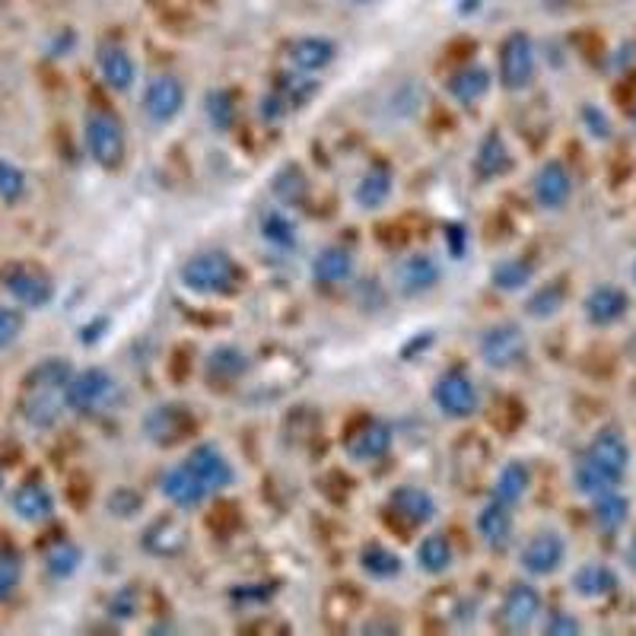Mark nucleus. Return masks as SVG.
<instances>
[{
	"label": "nucleus",
	"instance_id": "46",
	"mask_svg": "<svg viewBox=\"0 0 636 636\" xmlns=\"http://www.w3.org/2000/svg\"><path fill=\"white\" fill-rule=\"evenodd\" d=\"M26 328V315L23 309H13V305H0V350L13 347Z\"/></svg>",
	"mask_w": 636,
	"mask_h": 636
},
{
	"label": "nucleus",
	"instance_id": "7",
	"mask_svg": "<svg viewBox=\"0 0 636 636\" xmlns=\"http://www.w3.org/2000/svg\"><path fill=\"white\" fill-rule=\"evenodd\" d=\"M477 354L484 360V367L494 372H509V369L522 367L529 357V335L522 332V325L516 322H497L490 325L481 340H477Z\"/></svg>",
	"mask_w": 636,
	"mask_h": 636
},
{
	"label": "nucleus",
	"instance_id": "19",
	"mask_svg": "<svg viewBox=\"0 0 636 636\" xmlns=\"http://www.w3.org/2000/svg\"><path fill=\"white\" fill-rule=\"evenodd\" d=\"M474 529L477 537L487 551L502 554L512 541H516V516H512V506H506L500 500H490L481 506L477 519H474Z\"/></svg>",
	"mask_w": 636,
	"mask_h": 636
},
{
	"label": "nucleus",
	"instance_id": "14",
	"mask_svg": "<svg viewBox=\"0 0 636 636\" xmlns=\"http://www.w3.org/2000/svg\"><path fill=\"white\" fill-rule=\"evenodd\" d=\"M392 442H395L392 424H385L379 417H369V420L357 424L350 433L344 436V452L357 465H372V462H382L392 452Z\"/></svg>",
	"mask_w": 636,
	"mask_h": 636
},
{
	"label": "nucleus",
	"instance_id": "29",
	"mask_svg": "<svg viewBox=\"0 0 636 636\" xmlns=\"http://www.w3.org/2000/svg\"><path fill=\"white\" fill-rule=\"evenodd\" d=\"M140 547L153 557H178L188 547V529L178 519H157L147 525V532L140 537Z\"/></svg>",
	"mask_w": 636,
	"mask_h": 636
},
{
	"label": "nucleus",
	"instance_id": "20",
	"mask_svg": "<svg viewBox=\"0 0 636 636\" xmlns=\"http://www.w3.org/2000/svg\"><path fill=\"white\" fill-rule=\"evenodd\" d=\"M309 274H312L315 287H322V290L347 287V284L354 280V274H357V255H354V248H347V245H325V248L312 258Z\"/></svg>",
	"mask_w": 636,
	"mask_h": 636
},
{
	"label": "nucleus",
	"instance_id": "18",
	"mask_svg": "<svg viewBox=\"0 0 636 636\" xmlns=\"http://www.w3.org/2000/svg\"><path fill=\"white\" fill-rule=\"evenodd\" d=\"M389 512L407 529H427L436 519L439 506H436V497L427 487L402 484L389 494Z\"/></svg>",
	"mask_w": 636,
	"mask_h": 636
},
{
	"label": "nucleus",
	"instance_id": "36",
	"mask_svg": "<svg viewBox=\"0 0 636 636\" xmlns=\"http://www.w3.org/2000/svg\"><path fill=\"white\" fill-rule=\"evenodd\" d=\"M535 280V262L532 258H500L494 268H490V287L500 290V293H522L529 284Z\"/></svg>",
	"mask_w": 636,
	"mask_h": 636
},
{
	"label": "nucleus",
	"instance_id": "49",
	"mask_svg": "<svg viewBox=\"0 0 636 636\" xmlns=\"http://www.w3.org/2000/svg\"><path fill=\"white\" fill-rule=\"evenodd\" d=\"M582 125H586L589 137H595V140H608L611 137V122H608V115H604L602 108H595V105L582 108Z\"/></svg>",
	"mask_w": 636,
	"mask_h": 636
},
{
	"label": "nucleus",
	"instance_id": "43",
	"mask_svg": "<svg viewBox=\"0 0 636 636\" xmlns=\"http://www.w3.org/2000/svg\"><path fill=\"white\" fill-rule=\"evenodd\" d=\"M564 302H567V290H564V284H547V287H541L535 290L529 300H525V312L532 315V319H554L560 309H564Z\"/></svg>",
	"mask_w": 636,
	"mask_h": 636
},
{
	"label": "nucleus",
	"instance_id": "15",
	"mask_svg": "<svg viewBox=\"0 0 636 636\" xmlns=\"http://www.w3.org/2000/svg\"><path fill=\"white\" fill-rule=\"evenodd\" d=\"M582 459H589L595 469H602L604 474H611V477H617L621 484H624V477H627V471H631V442H627V436L621 433V430H599V433L589 439V446H586V452H582Z\"/></svg>",
	"mask_w": 636,
	"mask_h": 636
},
{
	"label": "nucleus",
	"instance_id": "8",
	"mask_svg": "<svg viewBox=\"0 0 636 636\" xmlns=\"http://www.w3.org/2000/svg\"><path fill=\"white\" fill-rule=\"evenodd\" d=\"M442 284V265L430 252H410L392 270V287L402 300H424Z\"/></svg>",
	"mask_w": 636,
	"mask_h": 636
},
{
	"label": "nucleus",
	"instance_id": "47",
	"mask_svg": "<svg viewBox=\"0 0 636 636\" xmlns=\"http://www.w3.org/2000/svg\"><path fill=\"white\" fill-rule=\"evenodd\" d=\"M541 631L547 636H576L582 634V624H579L573 614H567V611H554V614L541 624Z\"/></svg>",
	"mask_w": 636,
	"mask_h": 636
},
{
	"label": "nucleus",
	"instance_id": "39",
	"mask_svg": "<svg viewBox=\"0 0 636 636\" xmlns=\"http://www.w3.org/2000/svg\"><path fill=\"white\" fill-rule=\"evenodd\" d=\"M573 487H576L582 497L595 500V497H602V494L621 490V481H617V477H611V474H604V471L595 469L589 459H582V455H579V462H576V469H573Z\"/></svg>",
	"mask_w": 636,
	"mask_h": 636
},
{
	"label": "nucleus",
	"instance_id": "50",
	"mask_svg": "<svg viewBox=\"0 0 636 636\" xmlns=\"http://www.w3.org/2000/svg\"><path fill=\"white\" fill-rule=\"evenodd\" d=\"M442 242L449 248L452 258H465V248H469V230L462 223H446L442 227Z\"/></svg>",
	"mask_w": 636,
	"mask_h": 636
},
{
	"label": "nucleus",
	"instance_id": "25",
	"mask_svg": "<svg viewBox=\"0 0 636 636\" xmlns=\"http://www.w3.org/2000/svg\"><path fill=\"white\" fill-rule=\"evenodd\" d=\"M582 312H586V322H589V325L608 328V325H617V322L631 312V297H627L621 287L599 284V287H592V290L586 293Z\"/></svg>",
	"mask_w": 636,
	"mask_h": 636
},
{
	"label": "nucleus",
	"instance_id": "23",
	"mask_svg": "<svg viewBox=\"0 0 636 636\" xmlns=\"http://www.w3.org/2000/svg\"><path fill=\"white\" fill-rule=\"evenodd\" d=\"M248 369H252V360H248V354L239 344H217L204 357V379L210 385H220V389L242 382Z\"/></svg>",
	"mask_w": 636,
	"mask_h": 636
},
{
	"label": "nucleus",
	"instance_id": "4",
	"mask_svg": "<svg viewBox=\"0 0 636 636\" xmlns=\"http://www.w3.org/2000/svg\"><path fill=\"white\" fill-rule=\"evenodd\" d=\"M430 398L446 420H471L484 404L477 379L462 367H449L446 372H439L430 389Z\"/></svg>",
	"mask_w": 636,
	"mask_h": 636
},
{
	"label": "nucleus",
	"instance_id": "53",
	"mask_svg": "<svg viewBox=\"0 0 636 636\" xmlns=\"http://www.w3.org/2000/svg\"><path fill=\"white\" fill-rule=\"evenodd\" d=\"M624 560H627V569L636 576V535L631 537V544H627V554H624Z\"/></svg>",
	"mask_w": 636,
	"mask_h": 636
},
{
	"label": "nucleus",
	"instance_id": "42",
	"mask_svg": "<svg viewBox=\"0 0 636 636\" xmlns=\"http://www.w3.org/2000/svg\"><path fill=\"white\" fill-rule=\"evenodd\" d=\"M235 112H239V108H235V96L230 90H210V93L204 96V115H207L210 128L220 131V135L233 131Z\"/></svg>",
	"mask_w": 636,
	"mask_h": 636
},
{
	"label": "nucleus",
	"instance_id": "32",
	"mask_svg": "<svg viewBox=\"0 0 636 636\" xmlns=\"http://www.w3.org/2000/svg\"><path fill=\"white\" fill-rule=\"evenodd\" d=\"M573 592L586 602H602L608 595L617 592V573L608 564H582L576 567L573 579H569Z\"/></svg>",
	"mask_w": 636,
	"mask_h": 636
},
{
	"label": "nucleus",
	"instance_id": "26",
	"mask_svg": "<svg viewBox=\"0 0 636 636\" xmlns=\"http://www.w3.org/2000/svg\"><path fill=\"white\" fill-rule=\"evenodd\" d=\"M392 192H395V172L385 163H369L367 172L354 185V204L360 210H382L392 201Z\"/></svg>",
	"mask_w": 636,
	"mask_h": 636
},
{
	"label": "nucleus",
	"instance_id": "40",
	"mask_svg": "<svg viewBox=\"0 0 636 636\" xmlns=\"http://www.w3.org/2000/svg\"><path fill=\"white\" fill-rule=\"evenodd\" d=\"M42 567L45 573L51 576V579H70L77 569L83 567V551L73 544V541H58L55 547H48L45 551V560H42Z\"/></svg>",
	"mask_w": 636,
	"mask_h": 636
},
{
	"label": "nucleus",
	"instance_id": "17",
	"mask_svg": "<svg viewBox=\"0 0 636 636\" xmlns=\"http://www.w3.org/2000/svg\"><path fill=\"white\" fill-rule=\"evenodd\" d=\"M192 430H195V417L182 404H157L143 417V433H147V439L157 442V446H163V449L182 442Z\"/></svg>",
	"mask_w": 636,
	"mask_h": 636
},
{
	"label": "nucleus",
	"instance_id": "30",
	"mask_svg": "<svg viewBox=\"0 0 636 636\" xmlns=\"http://www.w3.org/2000/svg\"><path fill=\"white\" fill-rule=\"evenodd\" d=\"M532 481H535L532 465H529V462H522V459H512V462H506V465L497 471V477H494V487H490V497L516 509L519 502L529 497V490H532Z\"/></svg>",
	"mask_w": 636,
	"mask_h": 636
},
{
	"label": "nucleus",
	"instance_id": "5",
	"mask_svg": "<svg viewBox=\"0 0 636 636\" xmlns=\"http://www.w3.org/2000/svg\"><path fill=\"white\" fill-rule=\"evenodd\" d=\"M83 143H86L90 160L108 172L122 166L128 157V135H125L122 118H115L112 112H102V108L83 118Z\"/></svg>",
	"mask_w": 636,
	"mask_h": 636
},
{
	"label": "nucleus",
	"instance_id": "37",
	"mask_svg": "<svg viewBox=\"0 0 636 636\" xmlns=\"http://www.w3.org/2000/svg\"><path fill=\"white\" fill-rule=\"evenodd\" d=\"M274 93H277V96L284 100V105L293 112V108H302L305 102L319 93V80H315V73H302V70L290 68L284 70V73H277Z\"/></svg>",
	"mask_w": 636,
	"mask_h": 636
},
{
	"label": "nucleus",
	"instance_id": "31",
	"mask_svg": "<svg viewBox=\"0 0 636 636\" xmlns=\"http://www.w3.org/2000/svg\"><path fill=\"white\" fill-rule=\"evenodd\" d=\"M490 86H494V73L484 65H465V68L452 70V77L446 83L449 96L459 105H477L490 93Z\"/></svg>",
	"mask_w": 636,
	"mask_h": 636
},
{
	"label": "nucleus",
	"instance_id": "44",
	"mask_svg": "<svg viewBox=\"0 0 636 636\" xmlns=\"http://www.w3.org/2000/svg\"><path fill=\"white\" fill-rule=\"evenodd\" d=\"M305 175H302L300 166H284L277 175H274V182H270V192H274V198H280L284 204H297L305 198Z\"/></svg>",
	"mask_w": 636,
	"mask_h": 636
},
{
	"label": "nucleus",
	"instance_id": "3",
	"mask_svg": "<svg viewBox=\"0 0 636 636\" xmlns=\"http://www.w3.org/2000/svg\"><path fill=\"white\" fill-rule=\"evenodd\" d=\"M118 395L122 385L105 367L73 369L68 382V410L77 417H100L115 407Z\"/></svg>",
	"mask_w": 636,
	"mask_h": 636
},
{
	"label": "nucleus",
	"instance_id": "6",
	"mask_svg": "<svg viewBox=\"0 0 636 636\" xmlns=\"http://www.w3.org/2000/svg\"><path fill=\"white\" fill-rule=\"evenodd\" d=\"M537 73V48L532 35L516 30L500 42L497 55V80L506 93H525L535 83Z\"/></svg>",
	"mask_w": 636,
	"mask_h": 636
},
{
	"label": "nucleus",
	"instance_id": "9",
	"mask_svg": "<svg viewBox=\"0 0 636 636\" xmlns=\"http://www.w3.org/2000/svg\"><path fill=\"white\" fill-rule=\"evenodd\" d=\"M3 290L20 309H48L58 297L51 274L35 265H13L3 270Z\"/></svg>",
	"mask_w": 636,
	"mask_h": 636
},
{
	"label": "nucleus",
	"instance_id": "52",
	"mask_svg": "<svg viewBox=\"0 0 636 636\" xmlns=\"http://www.w3.org/2000/svg\"><path fill=\"white\" fill-rule=\"evenodd\" d=\"M137 611V595L135 589H122L112 602H108V614L115 617V614H122V617H131Z\"/></svg>",
	"mask_w": 636,
	"mask_h": 636
},
{
	"label": "nucleus",
	"instance_id": "41",
	"mask_svg": "<svg viewBox=\"0 0 636 636\" xmlns=\"http://www.w3.org/2000/svg\"><path fill=\"white\" fill-rule=\"evenodd\" d=\"M26 576V560L13 544H0V604L10 602Z\"/></svg>",
	"mask_w": 636,
	"mask_h": 636
},
{
	"label": "nucleus",
	"instance_id": "12",
	"mask_svg": "<svg viewBox=\"0 0 636 636\" xmlns=\"http://www.w3.org/2000/svg\"><path fill=\"white\" fill-rule=\"evenodd\" d=\"M567 564V541L554 529H541L529 537L519 551V567L525 569L532 579L554 576L557 569Z\"/></svg>",
	"mask_w": 636,
	"mask_h": 636
},
{
	"label": "nucleus",
	"instance_id": "33",
	"mask_svg": "<svg viewBox=\"0 0 636 636\" xmlns=\"http://www.w3.org/2000/svg\"><path fill=\"white\" fill-rule=\"evenodd\" d=\"M360 573L372 579V582H392L404 573V560L398 551H392L389 544H379V541H369L360 547Z\"/></svg>",
	"mask_w": 636,
	"mask_h": 636
},
{
	"label": "nucleus",
	"instance_id": "51",
	"mask_svg": "<svg viewBox=\"0 0 636 636\" xmlns=\"http://www.w3.org/2000/svg\"><path fill=\"white\" fill-rule=\"evenodd\" d=\"M258 115H262V122H280V118H287L290 115V108L284 105V100L270 90V93H265L262 96V105H258Z\"/></svg>",
	"mask_w": 636,
	"mask_h": 636
},
{
	"label": "nucleus",
	"instance_id": "35",
	"mask_svg": "<svg viewBox=\"0 0 636 636\" xmlns=\"http://www.w3.org/2000/svg\"><path fill=\"white\" fill-rule=\"evenodd\" d=\"M258 233H262V239L268 242L270 248H277V252H290V248H297V242H300V227H297V220H293L287 210H280V207H270V210L262 213Z\"/></svg>",
	"mask_w": 636,
	"mask_h": 636
},
{
	"label": "nucleus",
	"instance_id": "21",
	"mask_svg": "<svg viewBox=\"0 0 636 636\" xmlns=\"http://www.w3.org/2000/svg\"><path fill=\"white\" fill-rule=\"evenodd\" d=\"M160 494H163L175 509H185V512L201 509L204 502L210 500V490L195 477V471L188 469L185 462H178V465H172V469H166L160 474Z\"/></svg>",
	"mask_w": 636,
	"mask_h": 636
},
{
	"label": "nucleus",
	"instance_id": "13",
	"mask_svg": "<svg viewBox=\"0 0 636 636\" xmlns=\"http://www.w3.org/2000/svg\"><path fill=\"white\" fill-rule=\"evenodd\" d=\"M544 614V602L532 582H512L502 592L500 624L506 634H529Z\"/></svg>",
	"mask_w": 636,
	"mask_h": 636
},
{
	"label": "nucleus",
	"instance_id": "16",
	"mask_svg": "<svg viewBox=\"0 0 636 636\" xmlns=\"http://www.w3.org/2000/svg\"><path fill=\"white\" fill-rule=\"evenodd\" d=\"M532 198L541 210H564L573 198V175L560 160H544L532 175Z\"/></svg>",
	"mask_w": 636,
	"mask_h": 636
},
{
	"label": "nucleus",
	"instance_id": "27",
	"mask_svg": "<svg viewBox=\"0 0 636 636\" xmlns=\"http://www.w3.org/2000/svg\"><path fill=\"white\" fill-rule=\"evenodd\" d=\"M102 83L115 93H128L137 83V65L125 45H102L96 55Z\"/></svg>",
	"mask_w": 636,
	"mask_h": 636
},
{
	"label": "nucleus",
	"instance_id": "10",
	"mask_svg": "<svg viewBox=\"0 0 636 636\" xmlns=\"http://www.w3.org/2000/svg\"><path fill=\"white\" fill-rule=\"evenodd\" d=\"M185 83L175 77V73H157L147 80L143 86V96H140V105H143V115L153 122V125H169L182 115L185 108Z\"/></svg>",
	"mask_w": 636,
	"mask_h": 636
},
{
	"label": "nucleus",
	"instance_id": "54",
	"mask_svg": "<svg viewBox=\"0 0 636 636\" xmlns=\"http://www.w3.org/2000/svg\"><path fill=\"white\" fill-rule=\"evenodd\" d=\"M0 490H3V471H0Z\"/></svg>",
	"mask_w": 636,
	"mask_h": 636
},
{
	"label": "nucleus",
	"instance_id": "45",
	"mask_svg": "<svg viewBox=\"0 0 636 636\" xmlns=\"http://www.w3.org/2000/svg\"><path fill=\"white\" fill-rule=\"evenodd\" d=\"M26 192H30L26 172L16 166V163H10V160L0 157V201L20 204L26 198Z\"/></svg>",
	"mask_w": 636,
	"mask_h": 636
},
{
	"label": "nucleus",
	"instance_id": "2",
	"mask_svg": "<svg viewBox=\"0 0 636 636\" xmlns=\"http://www.w3.org/2000/svg\"><path fill=\"white\" fill-rule=\"evenodd\" d=\"M178 280L188 293H198V297H230L242 284V268L235 265L230 252L207 248V252L192 255L178 268Z\"/></svg>",
	"mask_w": 636,
	"mask_h": 636
},
{
	"label": "nucleus",
	"instance_id": "28",
	"mask_svg": "<svg viewBox=\"0 0 636 636\" xmlns=\"http://www.w3.org/2000/svg\"><path fill=\"white\" fill-rule=\"evenodd\" d=\"M471 169L481 182H494V178H502L509 169H512V153L506 147L500 131H487V135L477 140V150H474V160H471Z\"/></svg>",
	"mask_w": 636,
	"mask_h": 636
},
{
	"label": "nucleus",
	"instance_id": "34",
	"mask_svg": "<svg viewBox=\"0 0 636 636\" xmlns=\"http://www.w3.org/2000/svg\"><path fill=\"white\" fill-rule=\"evenodd\" d=\"M414 560H417L420 573L442 576V573H449V569L455 567V547H452V541L442 535V532H430V535H424L417 541Z\"/></svg>",
	"mask_w": 636,
	"mask_h": 636
},
{
	"label": "nucleus",
	"instance_id": "38",
	"mask_svg": "<svg viewBox=\"0 0 636 636\" xmlns=\"http://www.w3.org/2000/svg\"><path fill=\"white\" fill-rule=\"evenodd\" d=\"M631 519V500L621 490H611L592 500V522L602 529L604 535H614L627 525Z\"/></svg>",
	"mask_w": 636,
	"mask_h": 636
},
{
	"label": "nucleus",
	"instance_id": "48",
	"mask_svg": "<svg viewBox=\"0 0 636 636\" xmlns=\"http://www.w3.org/2000/svg\"><path fill=\"white\" fill-rule=\"evenodd\" d=\"M140 506H143V497H140V494H135V490H118V494H112V500H108V512L118 516V519H131Z\"/></svg>",
	"mask_w": 636,
	"mask_h": 636
},
{
	"label": "nucleus",
	"instance_id": "1",
	"mask_svg": "<svg viewBox=\"0 0 636 636\" xmlns=\"http://www.w3.org/2000/svg\"><path fill=\"white\" fill-rule=\"evenodd\" d=\"M73 375L65 357H45L35 363L20 392V417L33 430H55L68 410V382Z\"/></svg>",
	"mask_w": 636,
	"mask_h": 636
},
{
	"label": "nucleus",
	"instance_id": "55",
	"mask_svg": "<svg viewBox=\"0 0 636 636\" xmlns=\"http://www.w3.org/2000/svg\"><path fill=\"white\" fill-rule=\"evenodd\" d=\"M634 277H636V265H634Z\"/></svg>",
	"mask_w": 636,
	"mask_h": 636
},
{
	"label": "nucleus",
	"instance_id": "22",
	"mask_svg": "<svg viewBox=\"0 0 636 636\" xmlns=\"http://www.w3.org/2000/svg\"><path fill=\"white\" fill-rule=\"evenodd\" d=\"M337 58V42L328 35H297L287 45V65L302 73H322Z\"/></svg>",
	"mask_w": 636,
	"mask_h": 636
},
{
	"label": "nucleus",
	"instance_id": "24",
	"mask_svg": "<svg viewBox=\"0 0 636 636\" xmlns=\"http://www.w3.org/2000/svg\"><path fill=\"white\" fill-rule=\"evenodd\" d=\"M10 509L16 519L30 522V525H45L55 512H58V502L48 484L42 481H23L13 497H10Z\"/></svg>",
	"mask_w": 636,
	"mask_h": 636
},
{
	"label": "nucleus",
	"instance_id": "11",
	"mask_svg": "<svg viewBox=\"0 0 636 636\" xmlns=\"http://www.w3.org/2000/svg\"><path fill=\"white\" fill-rule=\"evenodd\" d=\"M182 462L195 471V477H198L204 487L210 490V497H217V494L230 490V487L235 484L233 462L227 459V452H223L217 442H195Z\"/></svg>",
	"mask_w": 636,
	"mask_h": 636
}]
</instances>
